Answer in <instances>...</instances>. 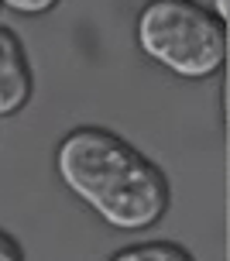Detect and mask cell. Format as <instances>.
Here are the masks:
<instances>
[{
	"mask_svg": "<svg viewBox=\"0 0 230 261\" xmlns=\"http://www.w3.org/2000/svg\"><path fill=\"white\" fill-rule=\"evenodd\" d=\"M0 261H24V254H21V244L14 241L7 230H0Z\"/></svg>",
	"mask_w": 230,
	"mask_h": 261,
	"instance_id": "6",
	"label": "cell"
},
{
	"mask_svg": "<svg viewBox=\"0 0 230 261\" xmlns=\"http://www.w3.org/2000/svg\"><path fill=\"white\" fill-rule=\"evenodd\" d=\"M55 175L114 230H148L168 213L165 172L107 127H72L55 144Z\"/></svg>",
	"mask_w": 230,
	"mask_h": 261,
	"instance_id": "1",
	"label": "cell"
},
{
	"mask_svg": "<svg viewBox=\"0 0 230 261\" xmlns=\"http://www.w3.org/2000/svg\"><path fill=\"white\" fill-rule=\"evenodd\" d=\"M4 7H11L14 14H45L52 7H59L62 0H0Z\"/></svg>",
	"mask_w": 230,
	"mask_h": 261,
	"instance_id": "5",
	"label": "cell"
},
{
	"mask_svg": "<svg viewBox=\"0 0 230 261\" xmlns=\"http://www.w3.org/2000/svg\"><path fill=\"white\" fill-rule=\"evenodd\" d=\"M134 38L155 65L179 79H210L227 62V24L196 0H148Z\"/></svg>",
	"mask_w": 230,
	"mask_h": 261,
	"instance_id": "2",
	"label": "cell"
},
{
	"mask_svg": "<svg viewBox=\"0 0 230 261\" xmlns=\"http://www.w3.org/2000/svg\"><path fill=\"white\" fill-rule=\"evenodd\" d=\"M107 261H196V258L175 241H138V244H127L117 254H110Z\"/></svg>",
	"mask_w": 230,
	"mask_h": 261,
	"instance_id": "4",
	"label": "cell"
},
{
	"mask_svg": "<svg viewBox=\"0 0 230 261\" xmlns=\"http://www.w3.org/2000/svg\"><path fill=\"white\" fill-rule=\"evenodd\" d=\"M213 14H217L223 24H227V17H230V0H213Z\"/></svg>",
	"mask_w": 230,
	"mask_h": 261,
	"instance_id": "7",
	"label": "cell"
},
{
	"mask_svg": "<svg viewBox=\"0 0 230 261\" xmlns=\"http://www.w3.org/2000/svg\"><path fill=\"white\" fill-rule=\"evenodd\" d=\"M35 93V76L21 38L0 24V117L21 114Z\"/></svg>",
	"mask_w": 230,
	"mask_h": 261,
	"instance_id": "3",
	"label": "cell"
}]
</instances>
